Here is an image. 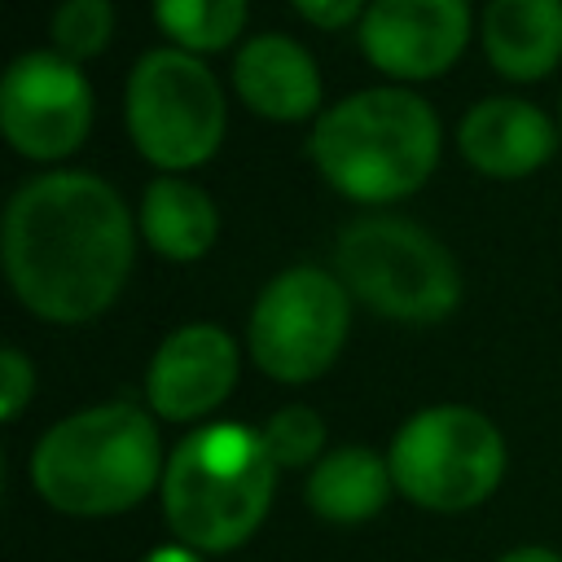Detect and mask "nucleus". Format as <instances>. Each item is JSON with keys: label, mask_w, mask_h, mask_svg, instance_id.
I'll return each instance as SVG.
<instances>
[{"label": "nucleus", "mask_w": 562, "mask_h": 562, "mask_svg": "<svg viewBox=\"0 0 562 562\" xmlns=\"http://www.w3.org/2000/svg\"><path fill=\"white\" fill-rule=\"evenodd\" d=\"M457 140L474 171L514 180V176H527L549 162L558 132L536 105H527L518 97H487L461 119Z\"/></svg>", "instance_id": "nucleus-12"}, {"label": "nucleus", "mask_w": 562, "mask_h": 562, "mask_svg": "<svg viewBox=\"0 0 562 562\" xmlns=\"http://www.w3.org/2000/svg\"><path fill=\"white\" fill-rule=\"evenodd\" d=\"M92 123V92L79 61L53 53H22L0 83V127L26 158H66Z\"/></svg>", "instance_id": "nucleus-9"}, {"label": "nucleus", "mask_w": 562, "mask_h": 562, "mask_svg": "<svg viewBox=\"0 0 562 562\" xmlns=\"http://www.w3.org/2000/svg\"><path fill=\"white\" fill-rule=\"evenodd\" d=\"M215 206L198 184H184L176 176H162L145 189L140 202V233L145 241L167 259H202L215 241Z\"/></svg>", "instance_id": "nucleus-16"}, {"label": "nucleus", "mask_w": 562, "mask_h": 562, "mask_svg": "<svg viewBox=\"0 0 562 562\" xmlns=\"http://www.w3.org/2000/svg\"><path fill=\"white\" fill-rule=\"evenodd\" d=\"M351 321L347 285L325 268L272 277L250 312V356L277 382H312L342 351Z\"/></svg>", "instance_id": "nucleus-8"}, {"label": "nucleus", "mask_w": 562, "mask_h": 562, "mask_svg": "<svg viewBox=\"0 0 562 562\" xmlns=\"http://www.w3.org/2000/svg\"><path fill=\"white\" fill-rule=\"evenodd\" d=\"M127 132L154 167L184 171L206 162L224 136L215 75L184 48L145 53L127 79Z\"/></svg>", "instance_id": "nucleus-7"}, {"label": "nucleus", "mask_w": 562, "mask_h": 562, "mask_svg": "<svg viewBox=\"0 0 562 562\" xmlns=\"http://www.w3.org/2000/svg\"><path fill=\"white\" fill-rule=\"evenodd\" d=\"M312 26H321V31H338V26H347L356 13H360V4L364 0H290Z\"/></svg>", "instance_id": "nucleus-21"}, {"label": "nucleus", "mask_w": 562, "mask_h": 562, "mask_svg": "<svg viewBox=\"0 0 562 562\" xmlns=\"http://www.w3.org/2000/svg\"><path fill=\"white\" fill-rule=\"evenodd\" d=\"M145 562H202L193 549H180V544H171V549H154Z\"/></svg>", "instance_id": "nucleus-23"}, {"label": "nucleus", "mask_w": 562, "mask_h": 562, "mask_svg": "<svg viewBox=\"0 0 562 562\" xmlns=\"http://www.w3.org/2000/svg\"><path fill=\"white\" fill-rule=\"evenodd\" d=\"M158 26L184 53H215L241 35L246 0H154Z\"/></svg>", "instance_id": "nucleus-17"}, {"label": "nucleus", "mask_w": 562, "mask_h": 562, "mask_svg": "<svg viewBox=\"0 0 562 562\" xmlns=\"http://www.w3.org/2000/svg\"><path fill=\"white\" fill-rule=\"evenodd\" d=\"M272 487L277 461L268 457L263 435L220 422L176 443L162 470V514L184 544L228 553L263 522Z\"/></svg>", "instance_id": "nucleus-3"}, {"label": "nucleus", "mask_w": 562, "mask_h": 562, "mask_svg": "<svg viewBox=\"0 0 562 562\" xmlns=\"http://www.w3.org/2000/svg\"><path fill=\"white\" fill-rule=\"evenodd\" d=\"M259 435H263L268 457H272L277 465H290V470H294V465H307V461L321 452V443H325V422H321L312 408L290 404V408L272 413Z\"/></svg>", "instance_id": "nucleus-19"}, {"label": "nucleus", "mask_w": 562, "mask_h": 562, "mask_svg": "<svg viewBox=\"0 0 562 562\" xmlns=\"http://www.w3.org/2000/svg\"><path fill=\"white\" fill-rule=\"evenodd\" d=\"M470 40L465 0H373L360 18L364 57L395 79H430L448 70Z\"/></svg>", "instance_id": "nucleus-10"}, {"label": "nucleus", "mask_w": 562, "mask_h": 562, "mask_svg": "<svg viewBox=\"0 0 562 562\" xmlns=\"http://www.w3.org/2000/svg\"><path fill=\"white\" fill-rule=\"evenodd\" d=\"M501 562H562L553 549H540V544H527V549H514V553H505Z\"/></svg>", "instance_id": "nucleus-22"}, {"label": "nucleus", "mask_w": 562, "mask_h": 562, "mask_svg": "<svg viewBox=\"0 0 562 562\" xmlns=\"http://www.w3.org/2000/svg\"><path fill=\"white\" fill-rule=\"evenodd\" d=\"M391 465L369 448H338L307 474V505L329 522H364L386 505Z\"/></svg>", "instance_id": "nucleus-15"}, {"label": "nucleus", "mask_w": 562, "mask_h": 562, "mask_svg": "<svg viewBox=\"0 0 562 562\" xmlns=\"http://www.w3.org/2000/svg\"><path fill=\"white\" fill-rule=\"evenodd\" d=\"M338 281L395 321H439L461 299L452 255L408 220H360L334 246Z\"/></svg>", "instance_id": "nucleus-5"}, {"label": "nucleus", "mask_w": 562, "mask_h": 562, "mask_svg": "<svg viewBox=\"0 0 562 562\" xmlns=\"http://www.w3.org/2000/svg\"><path fill=\"white\" fill-rule=\"evenodd\" d=\"M158 479V430L132 404H97L57 422L31 452L35 492L75 518L132 509Z\"/></svg>", "instance_id": "nucleus-4"}, {"label": "nucleus", "mask_w": 562, "mask_h": 562, "mask_svg": "<svg viewBox=\"0 0 562 562\" xmlns=\"http://www.w3.org/2000/svg\"><path fill=\"white\" fill-rule=\"evenodd\" d=\"M132 215L88 171H48L4 211V268L18 299L44 321H92L132 272Z\"/></svg>", "instance_id": "nucleus-1"}, {"label": "nucleus", "mask_w": 562, "mask_h": 562, "mask_svg": "<svg viewBox=\"0 0 562 562\" xmlns=\"http://www.w3.org/2000/svg\"><path fill=\"white\" fill-rule=\"evenodd\" d=\"M487 61L505 79H540L562 57V0H487Z\"/></svg>", "instance_id": "nucleus-14"}, {"label": "nucleus", "mask_w": 562, "mask_h": 562, "mask_svg": "<svg viewBox=\"0 0 562 562\" xmlns=\"http://www.w3.org/2000/svg\"><path fill=\"white\" fill-rule=\"evenodd\" d=\"M386 465L408 501L435 514H457L492 496L505 470V443L483 413L439 404L400 426Z\"/></svg>", "instance_id": "nucleus-6"}, {"label": "nucleus", "mask_w": 562, "mask_h": 562, "mask_svg": "<svg viewBox=\"0 0 562 562\" xmlns=\"http://www.w3.org/2000/svg\"><path fill=\"white\" fill-rule=\"evenodd\" d=\"M237 382V342L220 325H180L162 338L149 364V404L167 422L211 413Z\"/></svg>", "instance_id": "nucleus-11"}, {"label": "nucleus", "mask_w": 562, "mask_h": 562, "mask_svg": "<svg viewBox=\"0 0 562 562\" xmlns=\"http://www.w3.org/2000/svg\"><path fill=\"white\" fill-rule=\"evenodd\" d=\"M237 97L277 123H299L321 101V70L303 44L285 35H255L233 61Z\"/></svg>", "instance_id": "nucleus-13"}, {"label": "nucleus", "mask_w": 562, "mask_h": 562, "mask_svg": "<svg viewBox=\"0 0 562 562\" xmlns=\"http://www.w3.org/2000/svg\"><path fill=\"white\" fill-rule=\"evenodd\" d=\"M316 171L356 202H395L439 162V119L404 88H369L325 110L307 136Z\"/></svg>", "instance_id": "nucleus-2"}, {"label": "nucleus", "mask_w": 562, "mask_h": 562, "mask_svg": "<svg viewBox=\"0 0 562 562\" xmlns=\"http://www.w3.org/2000/svg\"><path fill=\"white\" fill-rule=\"evenodd\" d=\"M110 31H114L110 0H61L57 13H53V44L70 61L97 57L105 48Z\"/></svg>", "instance_id": "nucleus-18"}, {"label": "nucleus", "mask_w": 562, "mask_h": 562, "mask_svg": "<svg viewBox=\"0 0 562 562\" xmlns=\"http://www.w3.org/2000/svg\"><path fill=\"white\" fill-rule=\"evenodd\" d=\"M0 378H4V395H0V417L4 422H18L22 417V408H26V400H31V391H35V369L26 364V356L22 351H0Z\"/></svg>", "instance_id": "nucleus-20"}]
</instances>
